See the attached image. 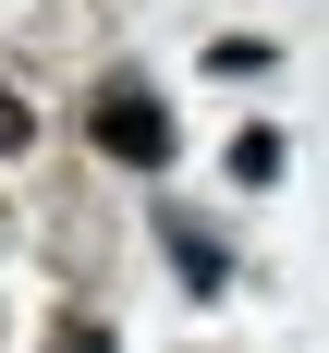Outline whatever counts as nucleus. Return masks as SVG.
Segmentation results:
<instances>
[{"label":"nucleus","mask_w":329,"mask_h":353,"mask_svg":"<svg viewBox=\"0 0 329 353\" xmlns=\"http://www.w3.org/2000/svg\"><path fill=\"white\" fill-rule=\"evenodd\" d=\"M159 244H171V281L195 292V305H219V292H232V244H219L195 208H159Z\"/></svg>","instance_id":"nucleus-2"},{"label":"nucleus","mask_w":329,"mask_h":353,"mask_svg":"<svg viewBox=\"0 0 329 353\" xmlns=\"http://www.w3.org/2000/svg\"><path fill=\"white\" fill-rule=\"evenodd\" d=\"M61 353H110V329H86V317H61Z\"/></svg>","instance_id":"nucleus-4"},{"label":"nucleus","mask_w":329,"mask_h":353,"mask_svg":"<svg viewBox=\"0 0 329 353\" xmlns=\"http://www.w3.org/2000/svg\"><path fill=\"white\" fill-rule=\"evenodd\" d=\"M86 134H98L122 171H171V98H159L146 73H110L98 98H86Z\"/></svg>","instance_id":"nucleus-1"},{"label":"nucleus","mask_w":329,"mask_h":353,"mask_svg":"<svg viewBox=\"0 0 329 353\" xmlns=\"http://www.w3.org/2000/svg\"><path fill=\"white\" fill-rule=\"evenodd\" d=\"M281 159H292L281 122H244V134H232V183H281Z\"/></svg>","instance_id":"nucleus-3"}]
</instances>
